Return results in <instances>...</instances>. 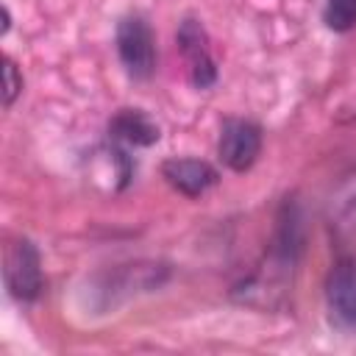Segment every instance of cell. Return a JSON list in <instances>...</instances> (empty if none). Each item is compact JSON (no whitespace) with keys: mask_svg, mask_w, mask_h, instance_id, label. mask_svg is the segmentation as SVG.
Masks as SVG:
<instances>
[{"mask_svg":"<svg viewBox=\"0 0 356 356\" xmlns=\"http://www.w3.org/2000/svg\"><path fill=\"white\" fill-rule=\"evenodd\" d=\"M19 92H22V75H19L17 64L11 58H6L3 61V103H6V108L17 100Z\"/></svg>","mask_w":356,"mask_h":356,"instance_id":"cell-9","label":"cell"},{"mask_svg":"<svg viewBox=\"0 0 356 356\" xmlns=\"http://www.w3.org/2000/svg\"><path fill=\"white\" fill-rule=\"evenodd\" d=\"M161 175L172 189L186 197H197L217 184V170L200 159H167L161 164Z\"/></svg>","mask_w":356,"mask_h":356,"instance_id":"cell-6","label":"cell"},{"mask_svg":"<svg viewBox=\"0 0 356 356\" xmlns=\"http://www.w3.org/2000/svg\"><path fill=\"white\" fill-rule=\"evenodd\" d=\"M325 303L337 328L356 331V259H342L334 264L325 281Z\"/></svg>","mask_w":356,"mask_h":356,"instance_id":"cell-4","label":"cell"},{"mask_svg":"<svg viewBox=\"0 0 356 356\" xmlns=\"http://www.w3.org/2000/svg\"><path fill=\"white\" fill-rule=\"evenodd\" d=\"M220 161L234 170L245 172L253 167V161L261 153V131L256 122L248 120H225L220 131V145H217Z\"/></svg>","mask_w":356,"mask_h":356,"instance_id":"cell-3","label":"cell"},{"mask_svg":"<svg viewBox=\"0 0 356 356\" xmlns=\"http://www.w3.org/2000/svg\"><path fill=\"white\" fill-rule=\"evenodd\" d=\"M323 19L331 31H339V33L356 28V0H325Z\"/></svg>","mask_w":356,"mask_h":356,"instance_id":"cell-8","label":"cell"},{"mask_svg":"<svg viewBox=\"0 0 356 356\" xmlns=\"http://www.w3.org/2000/svg\"><path fill=\"white\" fill-rule=\"evenodd\" d=\"M108 134L125 145H139V147H147V145H156L159 142V125L139 108H122L114 114V120L108 122Z\"/></svg>","mask_w":356,"mask_h":356,"instance_id":"cell-7","label":"cell"},{"mask_svg":"<svg viewBox=\"0 0 356 356\" xmlns=\"http://www.w3.org/2000/svg\"><path fill=\"white\" fill-rule=\"evenodd\" d=\"M3 278H6V289L17 300H36L42 295V289H44L42 261H39L36 248L28 239H14L6 248Z\"/></svg>","mask_w":356,"mask_h":356,"instance_id":"cell-1","label":"cell"},{"mask_svg":"<svg viewBox=\"0 0 356 356\" xmlns=\"http://www.w3.org/2000/svg\"><path fill=\"white\" fill-rule=\"evenodd\" d=\"M117 53L134 78H150L156 70V36L142 17H125L117 25Z\"/></svg>","mask_w":356,"mask_h":356,"instance_id":"cell-2","label":"cell"},{"mask_svg":"<svg viewBox=\"0 0 356 356\" xmlns=\"http://www.w3.org/2000/svg\"><path fill=\"white\" fill-rule=\"evenodd\" d=\"M178 44H181V53H184V58L189 64L192 83L197 89L211 86L217 81V67H214V58H211L203 25L195 22V19H184L181 28H178Z\"/></svg>","mask_w":356,"mask_h":356,"instance_id":"cell-5","label":"cell"}]
</instances>
